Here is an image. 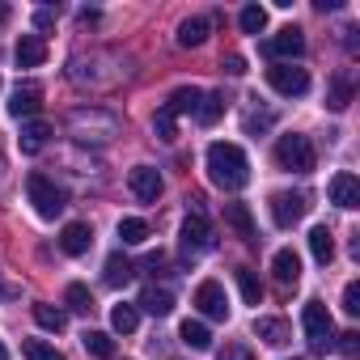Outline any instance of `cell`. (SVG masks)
Listing matches in <instances>:
<instances>
[{
  "instance_id": "39",
  "label": "cell",
  "mask_w": 360,
  "mask_h": 360,
  "mask_svg": "<svg viewBox=\"0 0 360 360\" xmlns=\"http://www.w3.org/2000/svg\"><path fill=\"white\" fill-rule=\"evenodd\" d=\"M271 119H276L271 110H263V115H250V119H246V131H259V127H271Z\"/></svg>"
},
{
  "instance_id": "38",
  "label": "cell",
  "mask_w": 360,
  "mask_h": 360,
  "mask_svg": "<svg viewBox=\"0 0 360 360\" xmlns=\"http://www.w3.org/2000/svg\"><path fill=\"white\" fill-rule=\"evenodd\" d=\"M335 339H339V352H343V356H356V347H360V343H356V339H360L356 330H347V335H335Z\"/></svg>"
},
{
  "instance_id": "24",
  "label": "cell",
  "mask_w": 360,
  "mask_h": 360,
  "mask_svg": "<svg viewBox=\"0 0 360 360\" xmlns=\"http://www.w3.org/2000/svg\"><path fill=\"white\" fill-rule=\"evenodd\" d=\"M131 276H136V267H131L123 255H110V259H106V276H102V280H106L110 288H123Z\"/></svg>"
},
{
  "instance_id": "22",
  "label": "cell",
  "mask_w": 360,
  "mask_h": 360,
  "mask_svg": "<svg viewBox=\"0 0 360 360\" xmlns=\"http://www.w3.org/2000/svg\"><path fill=\"white\" fill-rule=\"evenodd\" d=\"M225 221L238 229V238H242V242H255V221H250L246 204H225Z\"/></svg>"
},
{
  "instance_id": "12",
  "label": "cell",
  "mask_w": 360,
  "mask_h": 360,
  "mask_svg": "<svg viewBox=\"0 0 360 360\" xmlns=\"http://www.w3.org/2000/svg\"><path fill=\"white\" fill-rule=\"evenodd\" d=\"M39 106H43V85H34V81L18 85L13 98H9V115H13V119H30Z\"/></svg>"
},
{
  "instance_id": "15",
  "label": "cell",
  "mask_w": 360,
  "mask_h": 360,
  "mask_svg": "<svg viewBox=\"0 0 360 360\" xmlns=\"http://www.w3.org/2000/svg\"><path fill=\"white\" fill-rule=\"evenodd\" d=\"M18 68H39L43 60H47V39L43 34H22V43H18Z\"/></svg>"
},
{
  "instance_id": "27",
  "label": "cell",
  "mask_w": 360,
  "mask_h": 360,
  "mask_svg": "<svg viewBox=\"0 0 360 360\" xmlns=\"http://www.w3.org/2000/svg\"><path fill=\"white\" fill-rule=\"evenodd\" d=\"M238 26H242V34H263L267 30V9L263 5H246L238 13Z\"/></svg>"
},
{
  "instance_id": "8",
  "label": "cell",
  "mask_w": 360,
  "mask_h": 360,
  "mask_svg": "<svg viewBox=\"0 0 360 360\" xmlns=\"http://www.w3.org/2000/svg\"><path fill=\"white\" fill-rule=\"evenodd\" d=\"M267 56L271 60H301L305 56V34L297 30V26H284V30H276V39H267Z\"/></svg>"
},
{
  "instance_id": "16",
  "label": "cell",
  "mask_w": 360,
  "mask_h": 360,
  "mask_svg": "<svg viewBox=\"0 0 360 360\" xmlns=\"http://www.w3.org/2000/svg\"><path fill=\"white\" fill-rule=\"evenodd\" d=\"M200 102H204V94L195 89V85H183V89H174L169 94V102H165V110L178 119V115H195L200 110Z\"/></svg>"
},
{
  "instance_id": "20",
  "label": "cell",
  "mask_w": 360,
  "mask_h": 360,
  "mask_svg": "<svg viewBox=\"0 0 360 360\" xmlns=\"http://www.w3.org/2000/svg\"><path fill=\"white\" fill-rule=\"evenodd\" d=\"M309 255H314L322 267L335 259V238H330V229H326V225H314V229H309Z\"/></svg>"
},
{
  "instance_id": "5",
  "label": "cell",
  "mask_w": 360,
  "mask_h": 360,
  "mask_svg": "<svg viewBox=\"0 0 360 360\" xmlns=\"http://www.w3.org/2000/svg\"><path fill=\"white\" fill-rule=\"evenodd\" d=\"M267 85L280 98H301V94H309V72L297 64H276V68H267Z\"/></svg>"
},
{
  "instance_id": "19",
  "label": "cell",
  "mask_w": 360,
  "mask_h": 360,
  "mask_svg": "<svg viewBox=\"0 0 360 360\" xmlns=\"http://www.w3.org/2000/svg\"><path fill=\"white\" fill-rule=\"evenodd\" d=\"M47 136H51V127H47L43 119H26V123H22V136H18V140H22V153H39V148L47 144Z\"/></svg>"
},
{
  "instance_id": "34",
  "label": "cell",
  "mask_w": 360,
  "mask_h": 360,
  "mask_svg": "<svg viewBox=\"0 0 360 360\" xmlns=\"http://www.w3.org/2000/svg\"><path fill=\"white\" fill-rule=\"evenodd\" d=\"M195 115H200V123H217V119L225 115V94H208Z\"/></svg>"
},
{
  "instance_id": "21",
  "label": "cell",
  "mask_w": 360,
  "mask_h": 360,
  "mask_svg": "<svg viewBox=\"0 0 360 360\" xmlns=\"http://www.w3.org/2000/svg\"><path fill=\"white\" fill-rule=\"evenodd\" d=\"M208 39V18H187L178 26V47H204Z\"/></svg>"
},
{
  "instance_id": "23",
  "label": "cell",
  "mask_w": 360,
  "mask_h": 360,
  "mask_svg": "<svg viewBox=\"0 0 360 360\" xmlns=\"http://www.w3.org/2000/svg\"><path fill=\"white\" fill-rule=\"evenodd\" d=\"M140 305H144V309H148L153 318H165V314L174 309V292H169V288H144Z\"/></svg>"
},
{
  "instance_id": "40",
  "label": "cell",
  "mask_w": 360,
  "mask_h": 360,
  "mask_svg": "<svg viewBox=\"0 0 360 360\" xmlns=\"http://www.w3.org/2000/svg\"><path fill=\"white\" fill-rule=\"evenodd\" d=\"M225 72H229V77H242V72H246V60H242V56H225Z\"/></svg>"
},
{
  "instance_id": "43",
  "label": "cell",
  "mask_w": 360,
  "mask_h": 360,
  "mask_svg": "<svg viewBox=\"0 0 360 360\" xmlns=\"http://www.w3.org/2000/svg\"><path fill=\"white\" fill-rule=\"evenodd\" d=\"M5 18H9V9H5V5H0V22H5Z\"/></svg>"
},
{
  "instance_id": "26",
  "label": "cell",
  "mask_w": 360,
  "mask_h": 360,
  "mask_svg": "<svg viewBox=\"0 0 360 360\" xmlns=\"http://www.w3.org/2000/svg\"><path fill=\"white\" fill-rule=\"evenodd\" d=\"M81 343H85V352L98 356V360H110V356H115V339H110L106 330H85Z\"/></svg>"
},
{
  "instance_id": "1",
  "label": "cell",
  "mask_w": 360,
  "mask_h": 360,
  "mask_svg": "<svg viewBox=\"0 0 360 360\" xmlns=\"http://www.w3.org/2000/svg\"><path fill=\"white\" fill-rule=\"evenodd\" d=\"M208 174L221 191H242L250 183V161L238 144L217 140V144H208Z\"/></svg>"
},
{
  "instance_id": "41",
  "label": "cell",
  "mask_w": 360,
  "mask_h": 360,
  "mask_svg": "<svg viewBox=\"0 0 360 360\" xmlns=\"http://www.w3.org/2000/svg\"><path fill=\"white\" fill-rule=\"evenodd\" d=\"M34 26H39V30L56 26V9H39V13H34Z\"/></svg>"
},
{
  "instance_id": "35",
  "label": "cell",
  "mask_w": 360,
  "mask_h": 360,
  "mask_svg": "<svg viewBox=\"0 0 360 360\" xmlns=\"http://www.w3.org/2000/svg\"><path fill=\"white\" fill-rule=\"evenodd\" d=\"M153 131H157L161 140H174V115H169L165 106H161V110L153 115Z\"/></svg>"
},
{
  "instance_id": "17",
  "label": "cell",
  "mask_w": 360,
  "mask_h": 360,
  "mask_svg": "<svg viewBox=\"0 0 360 360\" xmlns=\"http://www.w3.org/2000/svg\"><path fill=\"white\" fill-rule=\"evenodd\" d=\"M255 335L267 343V347H284L292 335H288V322L284 318H255Z\"/></svg>"
},
{
  "instance_id": "42",
  "label": "cell",
  "mask_w": 360,
  "mask_h": 360,
  "mask_svg": "<svg viewBox=\"0 0 360 360\" xmlns=\"http://www.w3.org/2000/svg\"><path fill=\"white\" fill-rule=\"evenodd\" d=\"M0 360H9V347H5V343H0Z\"/></svg>"
},
{
  "instance_id": "4",
  "label": "cell",
  "mask_w": 360,
  "mask_h": 360,
  "mask_svg": "<svg viewBox=\"0 0 360 360\" xmlns=\"http://www.w3.org/2000/svg\"><path fill=\"white\" fill-rule=\"evenodd\" d=\"M276 161L288 174H309L314 169V144H309V136H297V131L280 136L276 140Z\"/></svg>"
},
{
  "instance_id": "3",
  "label": "cell",
  "mask_w": 360,
  "mask_h": 360,
  "mask_svg": "<svg viewBox=\"0 0 360 360\" xmlns=\"http://www.w3.org/2000/svg\"><path fill=\"white\" fill-rule=\"evenodd\" d=\"M301 326H305V339H309L314 352H330L335 347V322H330V309L322 301H305Z\"/></svg>"
},
{
  "instance_id": "10",
  "label": "cell",
  "mask_w": 360,
  "mask_h": 360,
  "mask_svg": "<svg viewBox=\"0 0 360 360\" xmlns=\"http://www.w3.org/2000/svg\"><path fill=\"white\" fill-rule=\"evenodd\" d=\"M326 191H330V204H335V208H343V212L360 208V178H356V174H347V169L335 174Z\"/></svg>"
},
{
  "instance_id": "30",
  "label": "cell",
  "mask_w": 360,
  "mask_h": 360,
  "mask_svg": "<svg viewBox=\"0 0 360 360\" xmlns=\"http://www.w3.org/2000/svg\"><path fill=\"white\" fill-rule=\"evenodd\" d=\"M238 288H242V301L246 305H259L263 301V284H259V276L250 267H238Z\"/></svg>"
},
{
  "instance_id": "33",
  "label": "cell",
  "mask_w": 360,
  "mask_h": 360,
  "mask_svg": "<svg viewBox=\"0 0 360 360\" xmlns=\"http://www.w3.org/2000/svg\"><path fill=\"white\" fill-rule=\"evenodd\" d=\"M64 301H68V309H72V314H89V309H94V297H89V288H85V284H68Z\"/></svg>"
},
{
  "instance_id": "32",
  "label": "cell",
  "mask_w": 360,
  "mask_h": 360,
  "mask_svg": "<svg viewBox=\"0 0 360 360\" xmlns=\"http://www.w3.org/2000/svg\"><path fill=\"white\" fill-rule=\"evenodd\" d=\"M22 356H26V360H64V352L51 347V343H43V339H26V343H22Z\"/></svg>"
},
{
  "instance_id": "37",
  "label": "cell",
  "mask_w": 360,
  "mask_h": 360,
  "mask_svg": "<svg viewBox=\"0 0 360 360\" xmlns=\"http://www.w3.org/2000/svg\"><path fill=\"white\" fill-rule=\"evenodd\" d=\"M217 360H255V352H250L246 343H225V352H221Z\"/></svg>"
},
{
  "instance_id": "25",
  "label": "cell",
  "mask_w": 360,
  "mask_h": 360,
  "mask_svg": "<svg viewBox=\"0 0 360 360\" xmlns=\"http://www.w3.org/2000/svg\"><path fill=\"white\" fill-rule=\"evenodd\" d=\"M34 322H39L43 330H51V335H60V330L68 326V314H64L60 305H34Z\"/></svg>"
},
{
  "instance_id": "36",
  "label": "cell",
  "mask_w": 360,
  "mask_h": 360,
  "mask_svg": "<svg viewBox=\"0 0 360 360\" xmlns=\"http://www.w3.org/2000/svg\"><path fill=\"white\" fill-rule=\"evenodd\" d=\"M343 314H347V318H356V314H360V284H356V280L343 288Z\"/></svg>"
},
{
  "instance_id": "2",
  "label": "cell",
  "mask_w": 360,
  "mask_h": 360,
  "mask_svg": "<svg viewBox=\"0 0 360 360\" xmlns=\"http://www.w3.org/2000/svg\"><path fill=\"white\" fill-rule=\"evenodd\" d=\"M26 195H30V204H34V212H39L43 221H56V217L68 208L64 187H56L47 174H30V178H26Z\"/></svg>"
},
{
  "instance_id": "9",
  "label": "cell",
  "mask_w": 360,
  "mask_h": 360,
  "mask_svg": "<svg viewBox=\"0 0 360 360\" xmlns=\"http://www.w3.org/2000/svg\"><path fill=\"white\" fill-rule=\"evenodd\" d=\"M208 246H212V229H208L204 212H200V208H191V212H187V221H183V250H187V255H204Z\"/></svg>"
},
{
  "instance_id": "6",
  "label": "cell",
  "mask_w": 360,
  "mask_h": 360,
  "mask_svg": "<svg viewBox=\"0 0 360 360\" xmlns=\"http://www.w3.org/2000/svg\"><path fill=\"white\" fill-rule=\"evenodd\" d=\"M305 208H309V204H305L301 191H276V195H271V221H276L280 229H292V225L305 217Z\"/></svg>"
},
{
  "instance_id": "28",
  "label": "cell",
  "mask_w": 360,
  "mask_h": 360,
  "mask_svg": "<svg viewBox=\"0 0 360 360\" xmlns=\"http://www.w3.org/2000/svg\"><path fill=\"white\" fill-rule=\"evenodd\" d=\"M119 242H123V246H140V242H148V225H144L140 217H123V221H119Z\"/></svg>"
},
{
  "instance_id": "14",
  "label": "cell",
  "mask_w": 360,
  "mask_h": 360,
  "mask_svg": "<svg viewBox=\"0 0 360 360\" xmlns=\"http://www.w3.org/2000/svg\"><path fill=\"white\" fill-rule=\"evenodd\" d=\"M89 246H94V229H89L85 221L64 225V233H60V250H64V255H72V259H77V255H85Z\"/></svg>"
},
{
  "instance_id": "31",
  "label": "cell",
  "mask_w": 360,
  "mask_h": 360,
  "mask_svg": "<svg viewBox=\"0 0 360 360\" xmlns=\"http://www.w3.org/2000/svg\"><path fill=\"white\" fill-rule=\"evenodd\" d=\"M326 106H330V110H347V106H352V81H347V77H335V81H330Z\"/></svg>"
},
{
  "instance_id": "13",
  "label": "cell",
  "mask_w": 360,
  "mask_h": 360,
  "mask_svg": "<svg viewBox=\"0 0 360 360\" xmlns=\"http://www.w3.org/2000/svg\"><path fill=\"white\" fill-rule=\"evenodd\" d=\"M271 271H276V284L297 288V280H301V259H297V250H292V246L276 250V255H271Z\"/></svg>"
},
{
  "instance_id": "29",
  "label": "cell",
  "mask_w": 360,
  "mask_h": 360,
  "mask_svg": "<svg viewBox=\"0 0 360 360\" xmlns=\"http://www.w3.org/2000/svg\"><path fill=\"white\" fill-rule=\"evenodd\" d=\"M110 326H115L119 335H131V330L140 326V309H136V305H127V301H123V305H115V309H110Z\"/></svg>"
},
{
  "instance_id": "11",
  "label": "cell",
  "mask_w": 360,
  "mask_h": 360,
  "mask_svg": "<svg viewBox=\"0 0 360 360\" xmlns=\"http://www.w3.org/2000/svg\"><path fill=\"white\" fill-rule=\"evenodd\" d=\"M127 183H131V195H136L140 204H153V200L161 195V174H157L153 165H136Z\"/></svg>"
},
{
  "instance_id": "18",
  "label": "cell",
  "mask_w": 360,
  "mask_h": 360,
  "mask_svg": "<svg viewBox=\"0 0 360 360\" xmlns=\"http://www.w3.org/2000/svg\"><path fill=\"white\" fill-rule=\"evenodd\" d=\"M178 339H183L187 347H195V352H208V347H212V330H208L200 318H187L183 326H178Z\"/></svg>"
},
{
  "instance_id": "7",
  "label": "cell",
  "mask_w": 360,
  "mask_h": 360,
  "mask_svg": "<svg viewBox=\"0 0 360 360\" xmlns=\"http://www.w3.org/2000/svg\"><path fill=\"white\" fill-rule=\"evenodd\" d=\"M195 309H200L204 318L225 322V318H229V297H225V288H221L217 280H204V284L195 288Z\"/></svg>"
}]
</instances>
